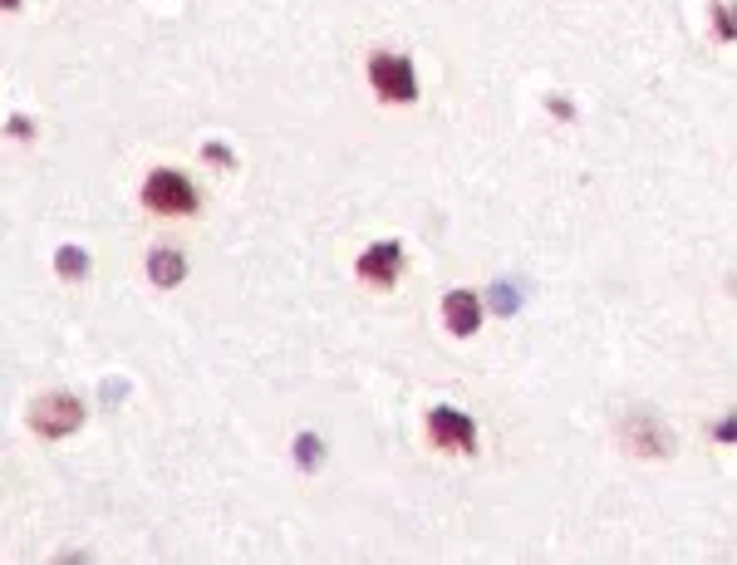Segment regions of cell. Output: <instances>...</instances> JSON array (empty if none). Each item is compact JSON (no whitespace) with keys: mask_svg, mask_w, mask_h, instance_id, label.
I'll return each mask as SVG.
<instances>
[{"mask_svg":"<svg viewBox=\"0 0 737 565\" xmlns=\"http://www.w3.org/2000/svg\"><path fill=\"white\" fill-rule=\"evenodd\" d=\"M143 202H148L153 212H163V217H187V212H197V192H192V182H187L182 172H172V168H158L148 182H143Z\"/></svg>","mask_w":737,"mask_h":565,"instance_id":"obj_1","label":"cell"},{"mask_svg":"<svg viewBox=\"0 0 737 565\" xmlns=\"http://www.w3.org/2000/svg\"><path fill=\"white\" fill-rule=\"evenodd\" d=\"M369 79H374V89L384 94V99H394V104H413L418 99V79H413V64L398 55H374L369 59Z\"/></svg>","mask_w":737,"mask_h":565,"instance_id":"obj_2","label":"cell"},{"mask_svg":"<svg viewBox=\"0 0 737 565\" xmlns=\"http://www.w3.org/2000/svg\"><path fill=\"white\" fill-rule=\"evenodd\" d=\"M79 423H84V408H79V398H69V394H50L30 408V428L45 433V438H64Z\"/></svg>","mask_w":737,"mask_h":565,"instance_id":"obj_3","label":"cell"},{"mask_svg":"<svg viewBox=\"0 0 737 565\" xmlns=\"http://www.w3.org/2000/svg\"><path fill=\"white\" fill-rule=\"evenodd\" d=\"M428 433H433L438 448H448V452H477V428H472V418H462L457 408H433Z\"/></svg>","mask_w":737,"mask_h":565,"instance_id":"obj_4","label":"cell"},{"mask_svg":"<svg viewBox=\"0 0 737 565\" xmlns=\"http://www.w3.org/2000/svg\"><path fill=\"white\" fill-rule=\"evenodd\" d=\"M398 271H403V246L398 241H379L359 256V276L369 285H394Z\"/></svg>","mask_w":737,"mask_h":565,"instance_id":"obj_5","label":"cell"},{"mask_svg":"<svg viewBox=\"0 0 737 565\" xmlns=\"http://www.w3.org/2000/svg\"><path fill=\"white\" fill-rule=\"evenodd\" d=\"M443 315H448V330L453 335H477L482 325V300L472 290H448L443 295Z\"/></svg>","mask_w":737,"mask_h":565,"instance_id":"obj_6","label":"cell"},{"mask_svg":"<svg viewBox=\"0 0 737 565\" xmlns=\"http://www.w3.org/2000/svg\"><path fill=\"white\" fill-rule=\"evenodd\" d=\"M148 276H153L158 285H177L182 276H187V261H182L177 251L163 246V251H153V256H148Z\"/></svg>","mask_w":737,"mask_h":565,"instance_id":"obj_7","label":"cell"},{"mask_svg":"<svg viewBox=\"0 0 737 565\" xmlns=\"http://www.w3.org/2000/svg\"><path fill=\"white\" fill-rule=\"evenodd\" d=\"M55 266H59V276H69V281H84V276H89V256H84L79 246H64L55 256Z\"/></svg>","mask_w":737,"mask_h":565,"instance_id":"obj_8","label":"cell"},{"mask_svg":"<svg viewBox=\"0 0 737 565\" xmlns=\"http://www.w3.org/2000/svg\"><path fill=\"white\" fill-rule=\"evenodd\" d=\"M718 35H723V40H737V10L728 0H718Z\"/></svg>","mask_w":737,"mask_h":565,"instance_id":"obj_9","label":"cell"},{"mask_svg":"<svg viewBox=\"0 0 737 565\" xmlns=\"http://www.w3.org/2000/svg\"><path fill=\"white\" fill-rule=\"evenodd\" d=\"M492 305H497L502 315H511V310H516V290H507V285L497 281V285H492Z\"/></svg>","mask_w":737,"mask_h":565,"instance_id":"obj_10","label":"cell"},{"mask_svg":"<svg viewBox=\"0 0 737 565\" xmlns=\"http://www.w3.org/2000/svg\"><path fill=\"white\" fill-rule=\"evenodd\" d=\"M295 457H300L305 467H315V462H320V443H315V438H300V443H295Z\"/></svg>","mask_w":737,"mask_h":565,"instance_id":"obj_11","label":"cell"},{"mask_svg":"<svg viewBox=\"0 0 737 565\" xmlns=\"http://www.w3.org/2000/svg\"><path fill=\"white\" fill-rule=\"evenodd\" d=\"M231 153L227 148H222V143H207V163H227Z\"/></svg>","mask_w":737,"mask_h":565,"instance_id":"obj_12","label":"cell"},{"mask_svg":"<svg viewBox=\"0 0 737 565\" xmlns=\"http://www.w3.org/2000/svg\"><path fill=\"white\" fill-rule=\"evenodd\" d=\"M718 438H723V443H733V438H737V418H728V423H718Z\"/></svg>","mask_w":737,"mask_h":565,"instance_id":"obj_13","label":"cell"},{"mask_svg":"<svg viewBox=\"0 0 737 565\" xmlns=\"http://www.w3.org/2000/svg\"><path fill=\"white\" fill-rule=\"evenodd\" d=\"M0 5H5V10H15V5H20V0H0Z\"/></svg>","mask_w":737,"mask_h":565,"instance_id":"obj_14","label":"cell"}]
</instances>
